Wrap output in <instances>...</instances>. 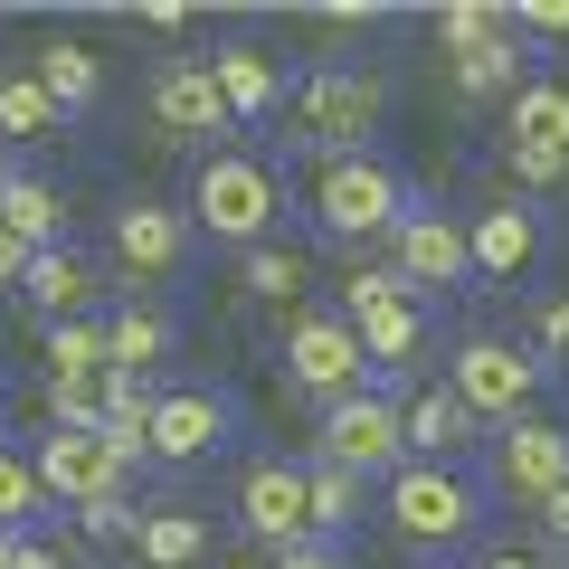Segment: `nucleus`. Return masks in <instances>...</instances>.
<instances>
[{"label":"nucleus","instance_id":"obj_1","mask_svg":"<svg viewBox=\"0 0 569 569\" xmlns=\"http://www.w3.org/2000/svg\"><path fill=\"white\" fill-rule=\"evenodd\" d=\"M181 209H190V228H200L209 247H238V257H247V247L276 238L284 181H276V162H257V152H209Z\"/></svg>","mask_w":569,"mask_h":569},{"label":"nucleus","instance_id":"obj_2","mask_svg":"<svg viewBox=\"0 0 569 569\" xmlns=\"http://www.w3.org/2000/svg\"><path fill=\"white\" fill-rule=\"evenodd\" d=\"M408 181L389 152H323V171H313V219H323V238H389V228L408 219Z\"/></svg>","mask_w":569,"mask_h":569},{"label":"nucleus","instance_id":"obj_3","mask_svg":"<svg viewBox=\"0 0 569 569\" xmlns=\"http://www.w3.org/2000/svg\"><path fill=\"white\" fill-rule=\"evenodd\" d=\"M380 512H389V531H399V541L447 550V541H466V531H475L485 485H475L466 466H418V456H408V466L380 485Z\"/></svg>","mask_w":569,"mask_h":569},{"label":"nucleus","instance_id":"obj_4","mask_svg":"<svg viewBox=\"0 0 569 569\" xmlns=\"http://www.w3.org/2000/svg\"><path fill=\"white\" fill-rule=\"evenodd\" d=\"M313 466H342V475H361V485H389V475L408 466L399 399H389V389H351V399H332L323 427H313Z\"/></svg>","mask_w":569,"mask_h":569},{"label":"nucleus","instance_id":"obj_5","mask_svg":"<svg viewBox=\"0 0 569 569\" xmlns=\"http://www.w3.org/2000/svg\"><path fill=\"white\" fill-rule=\"evenodd\" d=\"M541 380H550V361H531L522 342H493V332H475V342H456V361H447V389L475 408V427H512V418H531V399H541Z\"/></svg>","mask_w":569,"mask_h":569},{"label":"nucleus","instance_id":"obj_6","mask_svg":"<svg viewBox=\"0 0 569 569\" xmlns=\"http://www.w3.org/2000/svg\"><path fill=\"white\" fill-rule=\"evenodd\" d=\"M284 380L305 389V399H351V389H370V361H361V332L342 323V313H295L284 323Z\"/></svg>","mask_w":569,"mask_h":569},{"label":"nucleus","instance_id":"obj_7","mask_svg":"<svg viewBox=\"0 0 569 569\" xmlns=\"http://www.w3.org/2000/svg\"><path fill=\"white\" fill-rule=\"evenodd\" d=\"M485 485L512 493V503H541V493L569 485V427L560 418H512L485 437Z\"/></svg>","mask_w":569,"mask_h":569},{"label":"nucleus","instance_id":"obj_8","mask_svg":"<svg viewBox=\"0 0 569 569\" xmlns=\"http://www.w3.org/2000/svg\"><path fill=\"white\" fill-rule=\"evenodd\" d=\"M380 114H389V86L370 67H313L305 77V133L323 152H370Z\"/></svg>","mask_w":569,"mask_h":569},{"label":"nucleus","instance_id":"obj_9","mask_svg":"<svg viewBox=\"0 0 569 569\" xmlns=\"http://www.w3.org/2000/svg\"><path fill=\"white\" fill-rule=\"evenodd\" d=\"M389 266H399L408 305H437V295H456V284L475 276V257H466V228H456L447 209H408V219L389 228Z\"/></svg>","mask_w":569,"mask_h":569},{"label":"nucleus","instance_id":"obj_10","mask_svg":"<svg viewBox=\"0 0 569 569\" xmlns=\"http://www.w3.org/2000/svg\"><path fill=\"white\" fill-rule=\"evenodd\" d=\"M190 247H200L190 209H171V200H123V209H114V266H123L133 284L181 276V266H190Z\"/></svg>","mask_w":569,"mask_h":569},{"label":"nucleus","instance_id":"obj_11","mask_svg":"<svg viewBox=\"0 0 569 569\" xmlns=\"http://www.w3.org/2000/svg\"><path fill=\"white\" fill-rule=\"evenodd\" d=\"M152 123H162L171 142H219V133H238V114H228L209 58H162V67H152Z\"/></svg>","mask_w":569,"mask_h":569},{"label":"nucleus","instance_id":"obj_12","mask_svg":"<svg viewBox=\"0 0 569 569\" xmlns=\"http://www.w3.org/2000/svg\"><path fill=\"white\" fill-rule=\"evenodd\" d=\"M238 522H247V541H266V550H295V541H313V493H305V466H247L238 475Z\"/></svg>","mask_w":569,"mask_h":569},{"label":"nucleus","instance_id":"obj_13","mask_svg":"<svg viewBox=\"0 0 569 569\" xmlns=\"http://www.w3.org/2000/svg\"><path fill=\"white\" fill-rule=\"evenodd\" d=\"M541 247H550V228H541V209H531L522 190H503L493 209H475V228H466L475 276H493V284H522L531 266H541Z\"/></svg>","mask_w":569,"mask_h":569},{"label":"nucleus","instance_id":"obj_14","mask_svg":"<svg viewBox=\"0 0 569 569\" xmlns=\"http://www.w3.org/2000/svg\"><path fill=\"white\" fill-rule=\"evenodd\" d=\"M228 437H238V408L219 389H162V408H152V456L162 466H209Z\"/></svg>","mask_w":569,"mask_h":569},{"label":"nucleus","instance_id":"obj_15","mask_svg":"<svg viewBox=\"0 0 569 569\" xmlns=\"http://www.w3.org/2000/svg\"><path fill=\"white\" fill-rule=\"evenodd\" d=\"M39 485H48V503H104V493H123V466H114V447L104 437H77V427H48L39 437Z\"/></svg>","mask_w":569,"mask_h":569},{"label":"nucleus","instance_id":"obj_16","mask_svg":"<svg viewBox=\"0 0 569 569\" xmlns=\"http://www.w3.org/2000/svg\"><path fill=\"white\" fill-rule=\"evenodd\" d=\"M399 437H408V456H418V466H456L485 427H475V408L437 380V389H418V399H399Z\"/></svg>","mask_w":569,"mask_h":569},{"label":"nucleus","instance_id":"obj_17","mask_svg":"<svg viewBox=\"0 0 569 569\" xmlns=\"http://www.w3.org/2000/svg\"><path fill=\"white\" fill-rule=\"evenodd\" d=\"M209 77H219V96H228V114L238 123H266L284 104V67L266 58L257 39H228V48H209Z\"/></svg>","mask_w":569,"mask_h":569},{"label":"nucleus","instance_id":"obj_18","mask_svg":"<svg viewBox=\"0 0 569 569\" xmlns=\"http://www.w3.org/2000/svg\"><path fill=\"white\" fill-rule=\"evenodd\" d=\"M503 142L512 152H569V77L531 67V86L503 104Z\"/></svg>","mask_w":569,"mask_h":569},{"label":"nucleus","instance_id":"obj_19","mask_svg":"<svg viewBox=\"0 0 569 569\" xmlns=\"http://www.w3.org/2000/svg\"><path fill=\"white\" fill-rule=\"evenodd\" d=\"M96 389H104V427H96V437L114 447V466L133 475L142 456H152V408H162V389H152V380H133V370H104Z\"/></svg>","mask_w":569,"mask_h":569},{"label":"nucleus","instance_id":"obj_20","mask_svg":"<svg viewBox=\"0 0 569 569\" xmlns=\"http://www.w3.org/2000/svg\"><path fill=\"white\" fill-rule=\"evenodd\" d=\"M447 77H456V96H466V104H512V96L531 86L522 29H503V39H485V48H466V58H447Z\"/></svg>","mask_w":569,"mask_h":569},{"label":"nucleus","instance_id":"obj_21","mask_svg":"<svg viewBox=\"0 0 569 569\" xmlns=\"http://www.w3.org/2000/svg\"><path fill=\"white\" fill-rule=\"evenodd\" d=\"M29 77L48 86V104H58L67 123H77V114H96V104H104V58H96L86 39H48Z\"/></svg>","mask_w":569,"mask_h":569},{"label":"nucleus","instance_id":"obj_22","mask_svg":"<svg viewBox=\"0 0 569 569\" xmlns=\"http://www.w3.org/2000/svg\"><path fill=\"white\" fill-rule=\"evenodd\" d=\"M20 295H29V313H48V323H77L86 295H96V266H86L77 247H39L29 276H20Z\"/></svg>","mask_w":569,"mask_h":569},{"label":"nucleus","instance_id":"obj_23","mask_svg":"<svg viewBox=\"0 0 569 569\" xmlns=\"http://www.w3.org/2000/svg\"><path fill=\"white\" fill-rule=\"evenodd\" d=\"M152 361H171V313L133 295V305L104 313V370H133V380H152Z\"/></svg>","mask_w":569,"mask_h":569},{"label":"nucleus","instance_id":"obj_24","mask_svg":"<svg viewBox=\"0 0 569 569\" xmlns=\"http://www.w3.org/2000/svg\"><path fill=\"white\" fill-rule=\"evenodd\" d=\"M209 560V522L190 503H162L133 522V569H200Z\"/></svg>","mask_w":569,"mask_h":569},{"label":"nucleus","instance_id":"obj_25","mask_svg":"<svg viewBox=\"0 0 569 569\" xmlns=\"http://www.w3.org/2000/svg\"><path fill=\"white\" fill-rule=\"evenodd\" d=\"M0 228H10L29 257H39V247H67V200L39 171H10V181H0Z\"/></svg>","mask_w":569,"mask_h":569},{"label":"nucleus","instance_id":"obj_26","mask_svg":"<svg viewBox=\"0 0 569 569\" xmlns=\"http://www.w3.org/2000/svg\"><path fill=\"white\" fill-rule=\"evenodd\" d=\"M342 323L361 332V361L370 370H399V361L427 351V305H408V295H399V305H370V313H342Z\"/></svg>","mask_w":569,"mask_h":569},{"label":"nucleus","instance_id":"obj_27","mask_svg":"<svg viewBox=\"0 0 569 569\" xmlns=\"http://www.w3.org/2000/svg\"><path fill=\"white\" fill-rule=\"evenodd\" d=\"M67 114L48 104V86L29 67H0V142H58Z\"/></svg>","mask_w":569,"mask_h":569},{"label":"nucleus","instance_id":"obj_28","mask_svg":"<svg viewBox=\"0 0 569 569\" xmlns=\"http://www.w3.org/2000/svg\"><path fill=\"white\" fill-rule=\"evenodd\" d=\"M305 493H313V541H342L361 522V475L342 466H305Z\"/></svg>","mask_w":569,"mask_h":569},{"label":"nucleus","instance_id":"obj_29","mask_svg":"<svg viewBox=\"0 0 569 569\" xmlns=\"http://www.w3.org/2000/svg\"><path fill=\"white\" fill-rule=\"evenodd\" d=\"M48 380H104V323L96 313L48 323Z\"/></svg>","mask_w":569,"mask_h":569},{"label":"nucleus","instance_id":"obj_30","mask_svg":"<svg viewBox=\"0 0 569 569\" xmlns=\"http://www.w3.org/2000/svg\"><path fill=\"white\" fill-rule=\"evenodd\" d=\"M503 29H512L503 0H447V10H437V48H447V58H466V48L503 39Z\"/></svg>","mask_w":569,"mask_h":569},{"label":"nucleus","instance_id":"obj_31","mask_svg":"<svg viewBox=\"0 0 569 569\" xmlns=\"http://www.w3.org/2000/svg\"><path fill=\"white\" fill-rule=\"evenodd\" d=\"M238 284L257 295V305H284V295H305V257L266 238V247H247V257H238Z\"/></svg>","mask_w":569,"mask_h":569},{"label":"nucleus","instance_id":"obj_32","mask_svg":"<svg viewBox=\"0 0 569 569\" xmlns=\"http://www.w3.org/2000/svg\"><path fill=\"white\" fill-rule=\"evenodd\" d=\"M29 512H48V485H39V466H29V456L0 447V522L29 531Z\"/></svg>","mask_w":569,"mask_h":569},{"label":"nucleus","instance_id":"obj_33","mask_svg":"<svg viewBox=\"0 0 569 569\" xmlns=\"http://www.w3.org/2000/svg\"><path fill=\"white\" fill-rule=\"evenodd\" d=\"M48 427L96 437V427H104V389H96V380H48Z\"/></svg>","mask_w":569,"mask_h":569},{"label":"nucleus","instance_id":"obj_34","mask_svg":"<svg viewBox=\"0 0 569 569\" xmlns=\"http://www.w3.org/2000/svg\"><path fill=\"white\" fill-rule=\"evenodd\" d=\"M408 284H399V266H351L342 276V313H370V305H399Z\"/></svg>","mask_w":569,"mask_h":569},{"label":"nucleus","instance_id":"obj_35","mask_svg":"<svg viewBox=\"0 0 569 569\" xmlns=\"http://www.w3.org/2000/svg\"><path fill=\"white\" fill-rule=\"evenodd\" d=\"M133 522H142V512L123 503V493H104V503H86V512H77L86 541H123V550H133Z\"/></svg>","mask_w":569,"mask_h":569},{"label":"nucleus","instance_id":"obj_36","mask_svg":"<svg viewBox=\"0 0 569 569\" xmlns=\"http://www.w3.org/2000/svg\"><path fill=\"white\" fill-rule=\"evenodd\" d=\"M569 181V152H512V190H522V200H531V190H560Z\"/></svg>","mask_w":569,"mask_h":569},{"label":"nucleus","instance_id":"obj_37","mask_svg":"<svg viewBox=\"0 0 569 569\" xmlns=\"http://www.w3.org/2000/svg\"><path fill=\"white\" fill-rule=\"evenodd\" d=\"M512 29H522V39H569V0H522Z\"/></svg>","mask_w":569,"mask_h":569},{"label":"nucleus","instance_id":"obj_38","mask_svg":"<svg viewBox=\"0 0 569 569\" xmlns=\"http://www.w3.org/2000/svg\"><path fill=\"white\" fill-rule=\"evenodd\" d=\"M266 569H351V550L342 541H295V550H276Z\"/></svg>","mask_w":569,"mask_h":569},{"label":"nucleus","instance_id":"obj_39","mask_svg":"<svg viewBox=\"0 0 569 569\" xmlns=\"http://www.w3.org/2000/svg\"><path fill=\"white\" fill-rule=\"evenodd\" d=\"M541 351H550V361H569V305H560V295L541 305Z\"/></svg>","mask_w":569,"mask_h":569},{"label":"nucleus","instance_id":"obj_40","mask_svg":"<svg viewBox=\"0 0 569 569\" xmlns=\"http://www.w3.org/2000/svg\"><path fill=\"white\" fill-rule=\"evenodd\" d=\"M531 512H541V531H550V541H569V485H560V493H541Z\"/></svg>","mask_w":569,"mask_h":569},{"label":"nucleus","instance_id":"obj_41","mask_svg":"<svg viewBox=\"0 0 569 569\" xmlns=\"http://www.w3.org/2000/svg\"><path fill=\"white\" fill-rule=\"evenodd\" d=\"M10 569H67V560H58V541H29V531H20V550H10Z\"/></svg>","mask_w":569,"mask_h":569},{"label":"nucleus","instance_id":"obj_42","mask_svg":"<svg viewBox=\"0 0 569 569\" xmlns=\"http://www.w3.org/2000/svg\"><path fill=\"white\" fill-rule=\"evenodd\" d=\"M20 276H29V247L10 238V228H0V284H20Z\"/></svg>","mask_w":569,"mask_h":569},{"label":"nucleus","instance_id":"obj_43","mask_svg":"<svg viewBox=\"0 0 569 569\" xmlns=\"http://www.w3.org/2000/svg\"><path fill=\"white\" fill-rule=\"evenodd\" d=\"M485 569H550V560H531V550H493Z\"/></svg>","mask_w":569,"mask_h":569},{"label":"nucleus","instance_id":"obj_44","mask_svg":"<svg viewBox=\"0 0 569 569\" xmlns=\"http://www.w3.org/2000/svg\"><path fill=\"white\" fill-rule=\"evenodd\" d=\"M209 569H266V560H247V550H228V560H209Z\"/></svg>","mask_w":569,"mask_h":569},{"label":"nucleus","instance_id":"obj_45","mask_svg":"<svg viewBox=\"0 0 569 569\" xmlns=\"http://www.w3.org/2000/svg\"><path fill=\"white\" fill-rule=\"evenodd\" d=\"M10 550H20V531H10V522H0V569H10Z\"/></svg>","mask_w":569,"mask_h":569},{"label":"nucleus","instance_id":"obj_46","mask_svg":"<svg viewBox=\"0 0 569 569\" xmlns=\"http://www.w3.org/2000/svg\"><path fill=\"white\" fill-rule=\"evenodd\" d=\"M0 181H10V162H0Z\"/></svg>","mask_w":569,"mask_h":569},{"label":"nucleus","instance_id":"obj_47","mask_svg":"<svg viewBox=\"0 0 569 569\" xmlns=\"http://www.w3.org/2000/svg\"><path fill=\"white\" fill-rule=\"evenodd\" d=\"M550 569H569V560H550Z\"/></svg>","mask_w":569,"mask_h":569}]
</instances>
